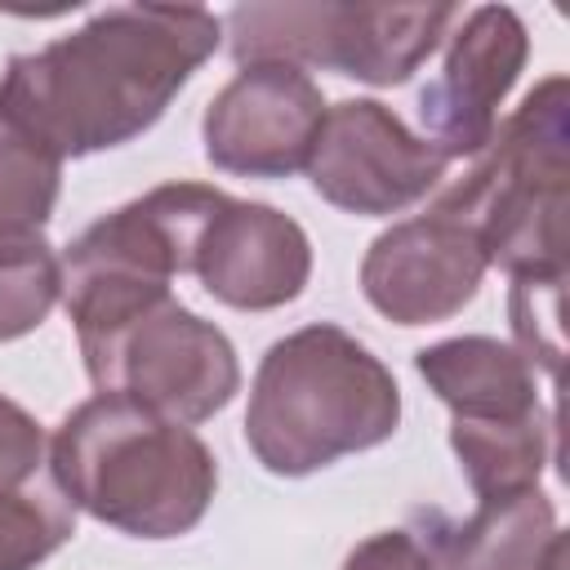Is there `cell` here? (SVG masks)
Wrapping results in <instances>:
<instances>
[{
    "instance_id": "obj_6",
    "label": "cell",
    "mask_w": 570,
    "mask_h": 570,
    "mask_svg": "<svg viewBox=\"0 0 570 570\" xmlns=\"http://www.w3.org/2000/svg\"><path fill=\"white\" fill-rule=\"evenodd\" d=\"M459 22L454 4H343V0H254L223 18L227 53L245 62L325 67L347 80L405 85Z\"/></svg>"
},
{
    "instance_id": "obj_3",
    "label": "cell",
    "mask_w": 570,
    "mask_h": 570,
    "mask_svg": "<svg viewBox=\"0 0 570 570\" xmlns=\"http://www.w3.org/2000/svg\"><path fill=\"white\" fill-rule=\"evenodd\" d=\"M401 387L343 325L316 321L276 338L249 383L245 445L272 476H312L392 441Z\"/></svg>"
},
{
    "instance_id": "obj_5",
    "label": "cell",
    "mask_w": 570,
    "mask_h": 570,
    "mask_svg": "<svg viewBox=\"0 0 570 570\" xmlns=\"http://www.w3.org/2000/svg\"><path fill=\"white\" fill-rule=\"evenodd\" d=\"M223 187L160 183L147 196L89 223L62 254V294L80 352L107 343L116 330L174 298L169 285L191 267V245Z\"/></svg>"
},
{
    "instance_id": "obj_19",
    "label": "cell",
    "mask_w": 570,
    "mask_h": 570,
    "mask_svg": "<svg viewBox=\"0 0 570 570\" xmlns=\"http://www.w3.org/2000/svg\"><path fill=\"white\" fill-rule=\"evenodd\" d=\"M561 285L566 272L557 276H512L508 289V321H512V347L530 361V370L557 379L566 338H561Z\"/></svg>"
},
{
    "instance_id": "obj_9",
    "label": "cell",
    "mask_w": 570,
    "mask_h": 570,
    "mask_svg": "<svg viewBox=\"0 0 570 570\" xmlns=\"http://www.w3.org/2000/svg\"><path fill=\"white\" fill-rule=\"evenodd\" d=\"M325 120L321 85L285 62H245L205 107V160L240 178L303 174Z\"/></svg>"
},
{
    "instance_id": "obj_15",
    "label": "cell",
    "mask_w": 570,
    "mask_h": 570,
    "mask_svg": "<svg viewBox=\"0 0 570 570\" xmlns=\"http://www.w3.org/2000/svg\"><path fill=\"white\" fill-rule=\"evenodd\" d=\"M414 370L428 392L450 405L454 419H512L543 410L530 361L490 334H459L414 352Z\"/></svg>"
},
{
    "instance_id": "obj_17",
    "label": "cell",
    "mask_w": 570,
    "mask_h": 570,
    "mask_svg": "<svg viewBox=\"0 0 570 570\" xmlns=\"http://www.w3.org/2000/svg\"><path fill=\"white\" fill-rule=\"evenodd\" d=\"M62 156L0 116V236L45 232L62 191Z\"/></svg>"
},
{
    "instance_id": "obj_12",
    "label": "cell",
    "mask_w": 570,
    "mask_h": 570,
    "mask_svg": "<svg viewBox=\"0 0 570 570\" xmlns=\"http://www.w3.org/2000/svg\"><path fill=\"white\" fill-rule=\"evenodd\" d=\"M187 272L223 307L276 312L307 289L312 240L276 205L236 200L223 191L196 232Z\"/></svg>"
},
{
    "instance_id": "obj_18",
    "label": "cell",
    "mask_w": 570,
    "mask_h": 570,
    "mask_svg": "<svg viewBox=\"0 0 570 570\" xmlns=\"http://www.w3.org/2000/svg\"><path fill=\"white\" fill-rule=\"evenodd\" d=\"M58 294H62L58 249L45 240V232L0 236V343L40 330Z\"/></svg>"
},
{
    "instance_id": "obj_10",
    "label": "cell",
    "mask_w": 570,
    "mask_h": 570,
    "mask_svg": "<svg viewBox=\"0 0 570 570\" xmlns=\"http://www.w3.org/2000/svg\"><path fill=\"white\" fill-rule=\"evenodd\" d=\"M530 31L508 4H476L445 36L441 71L419 89L423 138L445 156H476L499 129V107L521 80Z\"/></svg>"
},
{
    "instance_id": "obj_21",
    "label": "cell",
    "mask_w": 570,
    "mask_h": 570,
    "mask_svg": "<svg viewBox=\"0 0 570 570\" xmlns=\"http://www.w3.org/2000/svg\"><path fill=\"white\" fill-rule=\"evenodd\" d=\"M539 570H566V534H557V539L548 543V552H543Z\"/></svg>"
},
{
    "instance_id": "obj_11",
    "label": "cell",
    "mask_w": 570,
    "mask_h": 570,
    "mask_svg": "<svg viewBox=\"0 0 570 570\" xmlns=\"http://www.w3.org/2000/svg\"><path fill=\"white\" fill-rule=\"evenodd\" d=\"M485 272L490 263L476 232L459 214L428 205L419 218L392 223L370 240L361 294L396 325H436L476 298Z\"/></svg>"
},
{
    "instance_id": "obj_4",
    "label": "cell",
    "mask_w": 570,
    "mask_h": 570,
    "mask_svg": "<svg viewBox=\"0 0 570 570\" xmlns=\"http://www.w3.org/2000/svg\"><path fill=\"white\" fill-rule=\"evenodd\" d=\"M566 200L570 80L552 71L490 134L476 165L432 205L476 232L490 267L508 276H557L566 272Z\"/></svg>"
},
{
    "instance_id": "obj_1",
    "label": "cell",
    "mask_w": 570,
    "mask_h": 570,
    "mask_svg": "<svg viewBox=\"0 0 570 570\" xmlns=\"http://www.w3.org/2000/svg\"><path fill=\"white\" fill-rule=\"evenodd\" d=\"M218 45L223 18L200 4H107L4 62L0 116L62 160L111 151L147 134Z\"/></svg>"
},
{
    "instance_id": "obj_16",
    "label": "cell",
    "mask_w": 570,
    "mask_h": 570,
    "mask_svg": "<svg viewBox=\"0 0 570 570\" xmlns=\"http://www.w3.org/2000/svg\"><path fill=\"white\" fill-rule=\"evenodd\" d=\"M552 436L557 414L548 410L512 419H450V450L476 499L539 490V476L552 463Z\"/></svg>"
},
{
    "instance_id": "obj_7",
    "label": "cell",
    "mask_w": 570,
    "mask_h": 570,
    "mask_svg": "<svg viewBox=\"0 0 570 570\" xmlns=\"http://www.w3.org/2000/svg\"><path fill=\"white\" fill-rule=\"evenodd\" d=\"M80 361L94 392L129 396L187 428L214 419L240 392L232 338L178 298L156 303L107 343L80 352Z\"/></svg>"
},
{
    "instance_id": "obj_14",
    "label": "cell",
    "mask_w": 570,
    "mask_h": 570,
    "mask_svg": "<svg viewBox=\"0 0 570 570\" xmlns=\"http://www.w3.org/2000/svg\"><path fill=\"white\" fill-rule=\"evenodd\" d=\"M410 530L436 570H539L548 543L561 534L543 490L476 499V512L463 521L441 508H414Z\"/></svg>"
},
{
    "instance_id": "obj_8",
    "label": "cell",
    "mask_w": 570,
    "mask_h": 570,
    "mask_svg": "<svg viewBox=\"0 0 570 570\" xmlns=\"http://www.w3.org/2000/svg\"><path fill=\"white\" fill-rule=\"evenodd\" d=\"M445 169L450 160L379 98L325 107L307 160L312 191L356 218H387L419 205L441 187Z\"/></svg>"
},
{
    "instance_id": "obj_13",
    "label": "cell",
    "mask_w": 570,
    "mask_h": 570,
    "mask_svg": "<svg viewBox=\"0 0 570 570\" xmlns=\"http://www.w3.org/2000/svg\"><path fill=\"white\" fill-rule=\"evenodd\" d=\"M76 534V508L62 494L45 428L0 396V570H36Z\"/></svg>"
},
{
    "instance_id": "obj_2",
    "label": "cell",
    "mask_w": 570,
    "mask_h": 570,
    "mask_svg": "<svg viewBox=\"0 0 570 570\" xmlns=\"http://www.w3.org/2000/svg\"><path fill=\"white\" fill-rule=\"evenodd\" d=\"M49 459L76 512L151 543L191 534L218 490V463L187 423L116 392L62 414Z\"/></svg>"
},
{
    "instance_id": "obj_20",
    "label": "cell",
    "mask_w": 570,
    "mask_h": 570,
    "mask_svg": "<svg viewBox=\"0 0 570 570\" xmlns=\"http://www.w3.org/2000/svg\"><path fill=\"white\" fill-rule=\"evenodd\" d=\"M338 570H436L428 548L419 543V534L410 525L401 530H379L370 539H361Z\"/></svg>"
}]
</instances>
